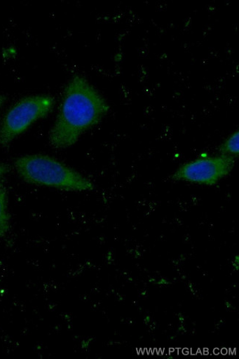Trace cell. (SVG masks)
Listing matches in <instances>:
<instances>
[{"label": "cell", "mask_w": 239, "mask_h": 359, "mask_svg": "<svg viewBox=\"0 0 239 359\" xmlns=\"http://www.w3.org/2000/svg\"><path fill=\"white\" fill-rule=\"evenodd\" d=\"M110 107L85 78L74 76L67 84L55 123L50 132L51 145L64 149L76 144L88 129L100 123Z\"/></svg>", "instance_id": "6da1fadb"}, {"label": "cell", "mask_w": 239, "mask_h": 359, "mask_svg": "<svg viewBox=\"0 0 239 359\" xmlns=\"http://www.w3.org/2000/svg\"><path fill=\"white\" fill-rule=\"evenodd\" d=\"M14 166L28 184L67 191H87L95 188L90 180L48 156L20 157L15 161Z\"/></svg>", "instance_id": "7a4b0ae2"}, {"label": "cell", "mask_w": 239, "mask_h": 359, "mask_svg": "<svg viewBox=\"0 0 239 359\" xmlns=\"http://www.w3.org/2000/svg\"><path fill=\"white\" fill-rule=\"evenodd\" d=\"M54 104V98L48 95L29 96L15 103L0 126V145L8 147L29 126L49 114Z\"/></svg>", "instance_id": "3957f363"}, {"label": "cell", "mask_w": 239, "mask_h": 359, "mask_svg": "<svg viewBox=\"0 0 239 359\" xmlns=\"http://www.w3.org/2000/svg\"><path fill=\"white\" fill-rule=\"evenodd\" d=\"M235 163V158L226 155L199 158L179 168L172 178L177 182L214 186L231 173Z\"/></svg>", "instance_id": "277c9868"}, {"label": "cell", "mask_w": 239, "mask_h": 359, "mask_svg": "<svg viewBox=\"0 0 239 359\" xmlns=\"http://www.w3.org/2000/svg\"><path fill=\"white\" fill-rule=\"evenodd\" d=\"M10 223L8 193L4 185L0 183V239L5 237L8 233Z\"/></svg>", "instance_id": "5b68a950"}, {"label": "cell", "mask_w": 239, "mask_h": 359, "mask_svg": "<svg viewBox=\"0 0 239 359\" xmlns=\"http://www.w3.org/2000/svg\"><path fill=\"white\" fill-rule=\"evenodd\" d=\"M238 141L239 133L238 130H236L220 145L219 153L221 155L229 156L233 158L238 156L239 153Z\"/></svg>", "instance_id": "8992f818"}, {"label": "cell", "mask_w": 239, "mask_h": 359, "mask_svg": "<svg viewBox=\"0 0 239 359\" xmlns=\"http://www.w3.org/2000/svg\"><path fill=\"white\" fill-rule=\"evenodd\" d=\"M10 168L7 164L0 163V181L9 172Z\"/></svg>", "instance_id": "52a82bcc"}, {"label": "cell", "mask_w": 239, "mask_h": 359, "mask_svg": "<svg viewBox=\"0 0 239 359\" xmlns=\"http://www.w3.org/2000/svg\"><path fill=\"white\" fill-rule=\"evenodd\" d=\"M232 267L235 271H238L239 269V257L235 256L232 262Z\"/></svg>", "instance_id": "ba28073f"}, {"label": "cell", "mask_w": 239, "mask_h": 359, "mask_svg": "<svg viewBox=\"0 0 239 359\" xmlns=\"http://www.w3.org/2000/svg\"><path fill=\"white\" fill-rule=\"evenodd\" d=\"M6 101V97L4 95H0V108L3 107Z\"/></svg>", "instance_id": "9c48e42d"}]
</instances>
